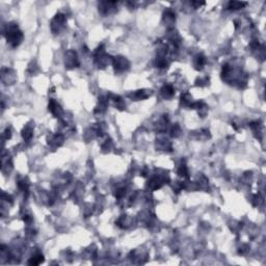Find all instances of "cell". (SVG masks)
Here are the masks:
<instances>
[{
    "label": "cell",
    "instance_id": "cell-4",
    "mask_svg": "<svg viewBox=\"0 0 266 266\" xmlns=\"http://www.w3.org/2000/svg\"><path fill=\"white\" fill-rule=\"evenodd\" d=\"M43 260L44 259H43V256L42 255H35L31 258V260H30L28 263L32 264V265H38V264H40L41 262H43Z\"/></svg>",
    "mask_w": 266,
    "mask_h": 266
},
{
    "label": "cell",
    "instance_id": "cell-7",
    "mask_svg": "<svg viewBox=\"0 0 266 266\" xmlns=\"http://www.w3.org/2000/svg\"><path fill=\"white\" fill-rule=\"evenodd\" d=\"M245 3H240V2H235V1H233V2H230V7L232 9H241L242 7V5H244Z\"/></svg>",
    "mask_w": 266,
    "mask_h": 266
},
{
    "label": "cell",
    "instance_id": "cell-1",
    "mask_svg": "<svg viewBox=\"0 0 266 266\" xmlns=\"http://www.w3.org/2000/svg\"><path fill=\"white\" fill-rule=\"evenodd\" d=\"M22 32L18 29L17 25H9L7 27V34H6V39L7 42L11 44V46H18L19 44L22 41Z\"/></svg>",
    "mask_w": 266,
    "mask_h": 266
},
{
    "label": "cell",
    "instance_id": "cell-6",
    "mask_svg": "<svg viewBox=\"0 0 266 266\" xmlns=\"http://www.w3.org/2000/svg\"><path fill=\"white\" fill-rule=\"evenodd\" d=\"M196 59V68H202L205 64V58L202 56V55H199Z\"/></svg>",
    "mask_w": 266,
    "mask_h": 266
},
{
    "label": "cell",
    "instance_id": "cell-2",
    "mask_svg": "<svg viewBox=\"0 0 266 266\" xmlns=\"http://www.w3.org/2000/svg\"><path fill=\"white\" fill-rule=\"evenodd\" d=\"M114 67H116V70L124 71L127 69L128 62L124 57H118V58L114 59Z\"/></svg>",
    "mask_w": 266,
    "mask_h": 266
},
{
    "label": "cell",
    "instance_id": "cell-5",
    "mask_svg": "<svg viewBox=\"0 0 266 266\" xmlns=\"http://www.w3.org/2000/svg\"><path fill=\"white\" fill-rule=\"evenodd\" d=\"M32 130H31V128H29V127H25V129L23 130V137H24V139H29L30 137L32 136Z\"/></svg>",
    "mask_w": 266,
    "mask_h": 266
},
{
    "label": "cell",
    "instance_id": "cell-3",
    "mask_svg": "<svg viewBox=\"0 0 266 266\" xmlns=\"http://www.w3.org/2000/svg\"><path fill=\"white\" fill-rule=\"evenodd\" d=\"M161 94L163 95L164 98H170V97H172V96L174 95V91L171 87L165 85V87L161 89Z\"/></svg>",
    "mask_w": 266,
    "mask_h": 266
}]
</instances>
